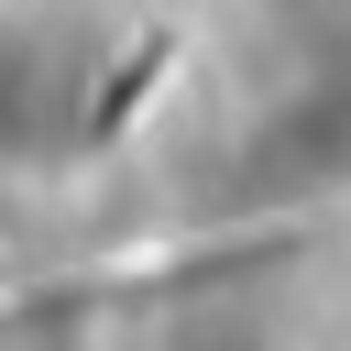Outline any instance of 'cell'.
<instances>
[{
    "label": "cell",
    "mask_w": 351,
    "mask_h": 351,
    "mask_svg": "<svg viewBox=\"0 0 351 351\" xmlns=\"http://www.w3.org/2000/svg\"><path fill=\"white\" fill-rule=\"evenodd\" d=\"M99 44H44V33H0V143H99V88H88Z\"/></svg>",
    "instance_id": "1"
}]
</instances>
